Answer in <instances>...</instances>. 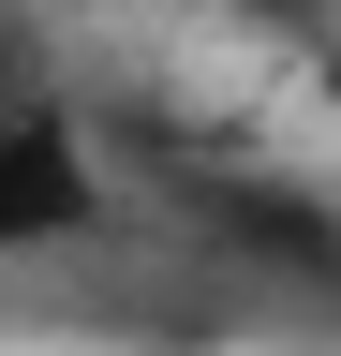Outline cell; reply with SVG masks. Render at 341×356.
I'll return each mask as SVG.
<instances>
[{"mask_svg":"<svg viewBox=\"0 0 341 356\" xmlns=\"http://www.w3.org/2000/svg\"><path fill=\"white\" fill-rule=\"evenodd\" d=\"M104 208H119V163H104V134H90V104H74V89L0 104V267L74 252Z\"/></svg>","mask_w":341,"mask_h":356,"instance_id":"cell-1","label":"cell"},{"mask_svg":"<svg viewBox=\"0 0 341 356\" xmlns=\"http://www.w3.org/2000/svg\"><path fill=\"white\" fill-rule=\"evenodd\" d=\"M45 89H60V44L30 30L15 0H0V104H45Z\"/></svg>","mask_w":341,"mask_h":356,"instance_id":"cell-2","label":"cell"},{"mask_svg":"<svg viewBox=\"0 0 341 356\" xmlns=\"http://www.w3.org/2000/svg\"><path fill=\"white\" fill-rule=\"evenodd\" d=\"M223 15H282V30H312V15H326V0H223Z\"/></svg>","mask_w":341,"mask_h":356,"instance_id":"cell-3","label":"cell"}]
</instances>
